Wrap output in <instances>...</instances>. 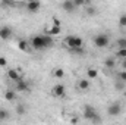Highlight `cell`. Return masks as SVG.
Instances as JSON below:
<instances>
[{"instance_id": "cell-1", "label": "cell", "mask_w": 126, "mask_h": 125, "mask_svg": "<svg viewBox=\"0 0 126 125\" xmlns=\"http://www.w3.org/2000/svg\"><path fill=\"white\" fill-rule=\"evenodd\" d=\"M84 118H87L88 121L95 122V124H98V122L101 121L100 115L97 113V110H95L91 104H85V106H84Z\"/></svg>"}, {"instance_id": "cell-2", "label": "cell", "mask_w": 126, "mask_h": 125, "mask_svg": "<svg viewBox=\"0 0 126 125\" xmlns=\"http://www.w3.org/2000/svg\"><path fill=\"white\" fill-rule=\"evenodd\" d=\"M64 44L72 50V49H79L82 47V38L78 35H67L64 38Z\"/></svg>"}, {"instance_id": "cell-3", "label": "cell", "mask_w": 126, "mask_h": 125, "mask_svg": "<svg viewBox=\"0 0 126 125\" xmlns=\"http://www.w3.org/2000/svg\"><path fill=\"white\" fill-rule=\"evenodd\" d=\"M94 44L98 49H104L109 46V37L106 34H98L94 37Z\"/></svg>"}, {"instance_id": "cell-4", "label": "cell", "mask_w": 126, "mask_h": 125, "mask_svg": "<svg viewBox=\"0 0 126 125\" xmlns=\"http://www.w3.org/2000/svg\"><path fill=\"white\" fill-rule=\"evenodd\" d=\"M31 46L35 50H43L46 49V43H44V35H35L31 40Z\"/></svg>"}, {"instance_id": "cell-5", "label": "cell", "mask_w": 126, "mask_h": 125, "mask_svg": "<svg viewBox=\"0 0 126 125\" xmlns=\"http://www.w3.org/2000/svg\"><path fill=\"white\" fill-rule=\"evenodd\" d=\"M120 112H122V106H120L119 102L111 103V104L107 107V113H109L110 116H117V115H120Z\"/></svg>"}, {"instance_id": "cell-6", "label": "cell", "mask_w": 126, "mask_h": 125, "mask_svg": "<svg viewBox=\"0 0 126 125\" xmlns=\"http://www.w3.org/2000/svg\"><path fill=\"white\" fill-rule=\"evenodd\" d=\"M51 94H53L54 97H64V94H66L64 85H63V84H56V85L53 87V90H51Z\"/></svg>"}, {"instance_id": "cell-7", "label": "cell", "mask_w": 126, "mask_h": 125, "mask_svg": "<svg viewBox=\"0 0 126 125\" xmlns=\"http://www.w3.org/2000/svg\"><path fill=\"white\" fill-rule=\"evenodd\" d=\"M60 6H62L63 10H64V12H67V13H73V12H75V9H76V6H75L73 0H64Z\"/></svg>"}, {"instance_id": "cell-8", "label": "cell", "mask_w": 126, "mask_h": 125, "mask_svg": "<svg viewBox=\"0 0 126 125\" xmlns=\"http://www.w3.org/2000/svg\"><path fill=\"white\" fill-rule=\"evenodd\" d=\"M30 90V84L25 80H18L16 81V91H28Z\"/></svg>"}, {"instance_id": "cell-9", "label": "cell", "mask_w": 126, "mask_h": 125, "mask_svg": "<svg viewBox=\"0 0 126 125\" xmlns=\"http://www.w3.org/2000/svg\"><path fill=\"white\" fill-rule=\"evenodd\" d=\"M25 7H27V10H28L30 13H35V12L41 7V3H40V1H28Z\"/></svg>"}, {"instance_id": "cell-10", "label": "cell", "mask_w": 126, "mask_h": 125, "mask_svg": "<svg viewBox=\"0 0 126 125\" xmlns=\"http://www.w3.org/2000/svg\"><path fill=\"white\" fill-rule=\"evenodd\" d=\"M12 37V28L10 27H1L0 28V38L1 40H7Z\"/></svg>"}, {"instance_id": "cell-11", "label": "cell", "mask_w": 126, "mask_h": 125, "mask_svg": "<svg viewBox=\"0 0 126 125\" xmlns=\"http://www.w3.org/2000/svg\"><path fill=\"white\" fill-rule=\"evenodd\" d=\"M7 78L9 80H12V81H18V80H21V77H19V74H18V71L16 69H9L7 71Z\"/></svg>"}, {"instance_id": "cell-12", "label": "cell", "mask_w": 126, "mask_h": 125, "mask_svg": "<svg viewBox=\"0 0 126 125\" xmlns=\"http://www.w3.org/2000/svg\"><path fill=\"white\" fill-rule=\"evenodd\" d=\"M4 99H6L7 102H13V100L16 99V91H13V90H7V91L4 93Z\"/></svg>"}, {"instance_id": "cell-13", "label": "cell", "mask_w": 126, "mask_h": 125, "mask_svg": "<svg viewBox=\"0 0 126 125\" xmlns=\"http://www.w3.org/2000/svg\"><path fill=\"white\" fill-rule=\"evenodd\" d=\"M78 87L81 90H88L90 88V81L88 80H79L78 81Z\"/></svg>"}, {"instance_id": "cell-14", "label": "cell", "mask_w": 126, "mask_h": 125, "mask_svg": "<svg viewBox=\"0 0 126 125\" xmlns=\"http://www.w3.org/2000/svg\"><path fill=\"white\" fill-rule=\"evenodd\" d=\"M60 32H62V28H60V27H51V28L47 31V35H50V37H51V35H59Z\"/></svg>"}, {"instance_id": "cell-15", "label": "cell", "mask_w": 126, "mask_h": 125, "mask_svg": "<svg viewBox=\"0 0 126 125\" xmlns=\"http://www.w3.org/2000/svg\"><path fill=\"white\" fill-rule=\"evenodd\" d=\"M10 119V113L6 109H0V121H7Z\"/></svg>"}, {"instance_id": "cell-16", "label": "cell", "mask_w": 126, "mask_h": 125, "mask_svg": "<svg viewBox=\"0 0 126 125\" xmlns=\"http://www.w3.org/2000/svg\"><path fill=\"white\" fill-rule=\"evenodd\" d=\"M44 43H46V49H48V47H53V46H54L53 37H50V35H44Z\"/></svg>"}, {"instance_id": "cell-17", "label": "cell", "mask_w": 126, "mask_h": 125, "mask_svg": "<svg viewBox=\"0 0 126 125\" xmlns=\"http://www.w3.org/2000/svg\"><path fill=\"white\" fill-rule=\"evenodd\" d=\"M87 75H88V78H91V80H94L98 77V71L94 69V68H90V69H87Z\"/></svg>"}, {"instance_id": "cell-18", "label": "cell", "mask_w": 126, "mask_h": 125, "mask_svg": "<svg viewBox=\"0 0 126 125\" xmlns=\"http://www.w3.org/2000/svg\"><path fill=\"white\" fill-rule=\"evenodd\" d=\"M18 49L22 50V52H27V50H28V41H27V40H21V41L18 43Z\"/></svg>"}, {"instance_id": "cell-19", "label": "cell", "mask_w": 126, "mask_h": 125, "mask_svg": "<svg viewBox=\"0 0 126 125\" xmlns=\"http://www.w3.org/2000/svg\"><path fill=\"white\" fill-rule=\"evenodd\" d=\"M104 65H106V68H114L116 61H114L113 58H107V59L104 61Z\"/></svg>"}, {"instance_id": "cell-20", "label": "cell", "mask_w": 126, "mask_h": 125, "mask_svg": "<svg viewBox=\"0 0 126 125\" xmlns=\"http://www.w3.org/2000/svg\"><path fill=\"white\" fill-rule=\"evenodd\" d=\"M53 75H54L56 78H63V77H64V71H63L62 68H56L54 72H53Z\"/></svg>"}, {"instance_id": "cell-21", "label": "cell", "mask_w": 126, "mask_h": 125, "mask_svg": "<svg viewBox=\"0 0 126 125\" xmlns=\"http://www.w3.org/2000/svg\"><path fill=\"white\" fill-rule=\"evenodd\" d=\"M116 56H117L119 59H126V49H119V50L116 52Z\"/></svg>"}, {"instance_id": "cell-22", "label": "cell", "mask_w": 126, "mask_h": 125, "mask_svg": "<svg viewBox=\"0 0 126 125\" xmlns=\"http://www.w3.org/2000/svg\"><path fill=\"white\" fill-rule=\"evenodd\" d=\"M117 46H119V49H126V38L125 37H122V38L117 40Z\"/></svg>"}, {"instance_id": "cell-23", "label": "cell", "mask_w": 126, "mask_h": 125, "mask_svg": "<svg viewBox=\"0 0 126 125\" xmlns=\"http://www.w3.org/2000/svg\"><path fill=\"white\" fill-rule=\"evenodd\" d=\"M16 3H13V1H9V0H3L1 3H0V6L1 7H9V6H15Z\"/></svg>"}, {"instance_id": "cell-24", "label": "cell", "mask_w": 126, "mask_h": 125, "mask_svg": "<svg viewBox=\"0 0 126 125\" xmlns=\"http://www.w3.org/2000/svg\"><path fill=\"white\" fill-rule=\"evenodd\" d=\"M16 113L18 115H24L25 113V106L24 104H18L16 106Z\"/></svg>"}, {"instance_id": "cell-25", "label": "cell", "mask_w": 126, "mask_h": 125, "mask_svg": "<svg viewBox=\"0 0 126 125\" xmlns=\"http://www.w3.org/2000/svg\"><path fill=\"white\" fill-rule=\"evenodd\" d=\"M119 78H120V81L126 83V71H120L119 72Z\"/></svg>"}, {"instance_id": "cell-26", "label": "cell", "mask_w": 126, "mask_h": 125, "mask_svg": "<svg viewBox=\"0 0 126 125\" xmlns=\"http://www.w3.org/2000/svg\"><path fill=\"white\" fill-rule=\"evenodd\" d=\"M119 24H120V27H126V15H122V16H120Z\"/></svg>"}, {"instance_id": "cell-27", "label": "cell", "mask_w": 126, "mask_h": 125, "mask_svg": "<svg viewBox=\"0 0 126 125\" xmlns=\"http://www.w3.org/2000/svg\"><path fill=\"white\" fill-rule=\"evenodd\" d=\"M70 52H72V53H76V55H84V49H82V47H79V49H72Z\"/></svg>"}, {"instance_id": "cell-28", "label": "cell", "mask_w": 126, "mask_h": 125, "mask_svg": "<svg viewBox=\"0 0 126 125\" xmlns=\"http://www.w3.org/2000/svg\"><path fill=\"white\" fill-rule=\"evenodd\" d=\"M116 88H117V90H123V88H125V83H123V81H117V83H116Z\"/></svg>"}, {"instance_id": "cell-29", "label": "cell", "mask_w": 126, "mask_h": 125, "mask_svg": "<svg viewBox=\"0 0 126 125\" xmlns=\"http://www.w3.org/2000/svg\"><path fill=\"white\" fill-rule=\"evenodd\" d=\"M87 13H88V15H95L97 10H95L94 7H88V9H87Z\"/></svg>"}, {"instance_id": "cell-30", "label": "cell", "mask_w": 126, "mask_h": 125, "mask_svg": "<svg viewBox=\"0 0 126 125\" xmlns=\"http://www.w3.org/2000/svg\"><path fill=\"white\" fill-rule=\"evenodd\" d=\"M73 3H75L76 7H78V6H84V0H73Z\"/></svg>"}, {"instance_id": "cell-31", "label": "cell", "mask_w": 126, "mask_h": 125, "mask_svg": "<svg viewBox=\"0 0 126 125\" xmlns=\"http://www.w3.org/2000/svg\"><path fill=\"white\" fill-rule=\"evenodd\" d=\"M53 27H60V21H59L57 18L53 19Z\"/></svg>"}, {"instance_id": "cell-32", "label": "cell", "mask_w": 126, "mask_h": 125, "mask_svg": "<svg viewBox=\"0 0 126 125\" xmlns=\"http://www.w3.org/2000/svg\"><path fill=\"white\" fill-rule=\"evenodd\" d=\"M7 65V61L4 58H0V66H6Z\"/></svg>"}, {"instance_id": "cell-33", "label": "cell", "mask_w": 126, "mask_h": 125, "mask_svg": "<svg viewBox=\"0 0 126 125\" xmlns=\"http://www.w3.org/2000/svg\"><path fill=\"white\" fill-rule=\"evenodd\" d=\"M70 124L76 125V124H78V118H72V119H70Z\"/></svg>"}, {"instance_id": "cell-34", "label": "cell", "mask_w": 126, "mask_h": 125, "mask_svg": "<svg viewBox=\"0 0 126 125\" xmlns=\"http://www.w3.org/2000/svg\"><path fill=\"white\" fill-rule=\"evenodd\" d=\"M122 66H123V71H126V59H122Z\"/></svg>"}]
</instances>
